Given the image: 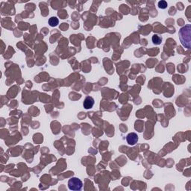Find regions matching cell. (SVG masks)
Here are the masks:
<instances>
[{
  "label": "cell",
  "instance_id": "7",
  "mask_svg": "<svg viewBox=\"0 0 191 191\" xmlns=\"http://www.w3.org/2000/svg\"><path fill=\"white\" fill-rule=\"evenodd\" d=\"M158 7L161 9H165L167 8V2L164 0H161L158 2Z\"/></svg>",
  "mask_w": 191,
  "mask_h": 191
},
{
  "label": "cell",
  "instance_id": "4",
  "mask_svg": "<svg viewBox=\"0 0 191 191\" xmlns=\"http://www.w3.org/2000/svg\"><path fill=\"white\" fill-rule=\"evenodd\" d=\"M94 99H93V97L91 96H87L84 99V103H83V105L85 109H90L93 108V105H94Z\"/></svg>",
  "mask_w": 191,
  "mask_h": 191
},
{
  "label": "cell",
  "instance_id": "5",
  "mask_svg": "<svg viewBox=\"0 0 191 191\" xmlns=\"http://www.w3.org/2000/svg\"><path fill=\"white\" fill-rule=\"evenodd\" d=\"M58 19L55 17H51V18L49 20V26H52V27H55V26H58Z\"/></svg>",
  "mask_w": 191,
  "mask_h": 191
},
{
  "label": "cell",
  "instance_id": "6",
  "mask_svg": "<svg viewBox=\"0 0 191 191\" xmlns=\"http://www.w3.org/2000/svg\"><path fill=\"white\" fill-rule=\"evenodd\" d=\"M152 40L153 43L155 45H160L161 43V41H162V38L160 37L158 35H157V34H154V35L152 36Z\"/></svg>",
  "mask_w": 191,
  "mask_h": 191
},
{
  "label": "cell",
  "instance_id": "2",
  "mask_svg": "<svg viewBox=\"0 0 191 191\" xmlns=\"http://www.w3.org/2000/svg\"><path fill=\"white\" fill-rule=\"evenodd\" d=\"M83 187V183L79 178H72L68 181V187L70 190L73 191H79Z\"/></svg>",
  "mask_w": 191,
  "mask_h": 191
},
{
  "label": "cell",
  "instance_id": "1",
  "mask_svg": "<svg viewBox=\"0 0 191 191\" xmlns=\"http://www.w3.org/2000/svg\"><path fill=\"white\" fill-rule=\"evenodd\" d=\"M180 40L183 46L187 49L190 48L191 42V26L187 25L181 28L178 32Z\"/></svg>",
  "mask_w": 191,
  "mask_h": 191
},
{
  "label": "cell",
  "instance_id": "3",
  "mask_svg": "<svg viewBox=\"0 0 191 191\" xmlns=\"http://www.w3.org/2000/svg\"><path fill=\"white\" fill-rule=\"evenodd\" d=\"M126 140H127V143L129 145H135L137 143V141H138V136H137V134L136 133H130V134H128L127 137H126Z\"/></svg>",
  "mask_w": 191,
  "mask_h": 191
}]
</instances>
